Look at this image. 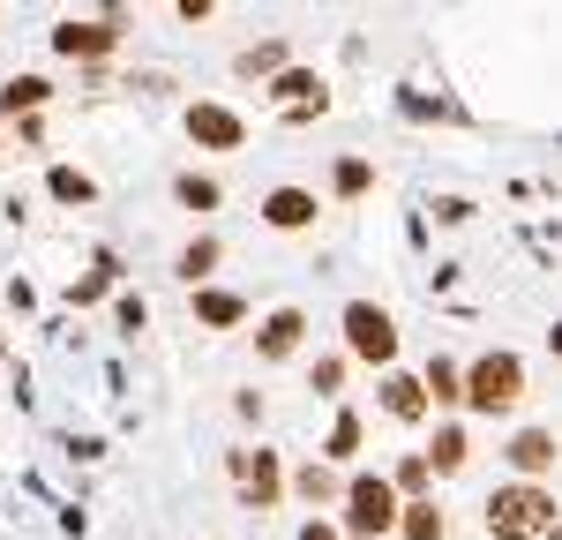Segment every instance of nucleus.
Instances as JSON below:
<instances>
[{"instance_id":"nucleus-17","label":"nucleus","mask_w":562,"mask_h":540,"mask_svg":"<svg viewBox=\"0 0 562 540\" xmlns=\"http://www.w3.org/2000/svg\"><path fill=\"white\" fill-rule=\"evenodd\" d=\"M285 60H293V45H285V38H262V45H248V53L233 60V76H248V83H256V76H278Z\"/></svg>"},{"instance_id":"nucleus-3","label":"nucleus","mask_w":562,"mask_h":540,"mask_svg":"<svg viewBox=\"0 0 562 540\" xmlns=\"http://www.w3.org/2000/svg\"><path fill=\"white\" fill-rule=\"evenodd\" d=\"M338 503H346L338 540H383V533H397V495H390L383 473H352L346 488H338Z\"/></svg>"},{"instance_id":"nucleus-21","label":"nucleus","mask_w":562,"mask_h":540,"mask_svg":"<svg viewBox=\"0 0 562 540\" xmlns=\"http://www.w3.org/2000/svg\"><path fill=\"white\" fill-rule=\"evenodd\" d=\"M293 495L323 510V503H338V473H330V465H301V473H293Z\"/></svg>"},{"instance_id":"nucleus-23","label":"nucleus","mask_w":562,"mask_h":540,"mask_svg":"<svg viewBox=\"0 0 562 540\" xmlns=\"http://www.w3.org/2000/svg\"><path fill=\"white\" fill-rule=\"evenodd\" d=\"M173 195L188 203V211H217V180H211V173H180Z\"/></svg>"},{"instance_id":"nucleus-27","label":"nucleus","mask_w":562,"mask_h":540,"mask_svg":"<svg viewBox=\"0 0 562 540\" xmlns=\"http://www.w3.org/2000/svg\"><path fill=\"white\" fill-rule=\"evenodd\" d=\"M143 323H150V308H143V293H121V330H128V338H135Z\"/></svg>"},{"instance_id":"nucleus-13","label":"nucleus","mask_w":562,"mask_h":540,"mask_svg":"<svg viewBox=\"0 0 562 540\" xmlns=\"http://www.w3.org/2000/svg\"><path fill=\"white\" fill-rule=\"evenodd\" d=\"M383 413L390 420H428V398H420V375H383Z\"/></svg>"},{"instance_id":"nucleus-22","label":"nucleus","mask_w":562,"mask_h":540,"mask_svg":"<svg viewBox=\"0 0 562 540\" xmlns=\"http://www.w3.org/2000/svg\"><path fill=\"white\" fill-rule=\"evenodd\" d=\"M323 458H330V465L360 458V413H338V420H330V443H323Z\"/></svg>"},{"instance_id":"nucleus-18","label":"nucleus","mask_w":562,"mask_h":540,"mask_svg":"<svg viewBox=\"0 0 562 540\" xmlns=\"http://www.w3.org/2000/svg\"><path fill=\"white\" fill-rule=\"evenodd\" d=\"M383 481H390L397 503H420V495L435 488V473H428V458H420V450H413V458H397V473H383Z\"/></svg>"},{"instance_id":"nucleus-29","label":"nucleus","mask_w":562,"mask_h":540,"mask_svg":"<svg viewBox=\"0 0 562 540\" xmlns=\"http://www.w3.org/2000/svg\"><path fill=\"white\" fill-rule=\"evenodd\" d=\"M301 540H338V526H330V518H307V526H301Z\"/></svg>"},{"instance_id":"nucleus-8","label":"nucleus","mask_w":562,"mask_h":540,"mask_svg":"<svg viewBox=\"0 0 562 540\" xmlns=\"http://www.w3.org/2000/svg\"><path fill=\"white\" fill-rule=\"evenodd\" d=\"M315 218H323V203L307 188H270L262 195V225H278V233H307Z\"/></svg>"},{"instance_id":"nucleus-4","label":"nucleus","mask_w":562,"mask_h":540,"mask_svg":"<svg viewBox=\"0 0 562 540\" xmlns=\"http://www.w3.org/2000/svg\"><path fill=\"white\" fill-rule=\"evenodd\" d=\"M346 353L352 360H368V368H390L397 360V315L375 308V301H346Z\"/></svg>"},{"instance_id":"nucleus-11","label":"nucleus","mask_w":562,"mask_h":540,"mask_svg":"<svg viewBox=\"0 0 562 540\" xmlns=\"http://www.w3.org/2000/svg\"><path fill=\"white\" fill-rule=\"evenodd\" d=\"M270 98H278L285 113H323V105H330V98H323V83H315L307 68H278V76H270Z\"/></svg>"},{"instance_id":"nucleus-15","label":"nucleus","mask_w":562,"mask_h":540,"mask_svg":"<svg viewBox=\"0 0 562 540\" xmlns=\"http://www.w3.org/2000/svg\"><path fill=\"white\" fill-rule=\"evenodd\" d=\"M45 98H53V83H45V76H15V83L0 90V113H8V121H31Z\"/></svg>"},{"instance_id":"nucleus-28","label":"nucleus","mask_w":562,"mask_h":540,"mask_svg":"<svg viewBox=\"0 0 562 540\" xmlns=\"http://www.w3.org/2000/svg\"><path fill=\"white\" fill-rule=\"evenodd\" d=\"M105 285H113V270H90L83 285H76V308H83V301H98V293H105Z\"/></svg>"},{"instance_id":"nucleus-20","label":"nucleus","mask_w":562,"mask_h":540,"mask_svg":"<svg viewBox=\"0 0 562 540\" xmlns=\"http://www.w3.org/2000/svg\"><path fill=\"white\" fill-rule=\"evenodd\" d=\"M217 256H225V248H217L211 233H195V240L180 248V278H188V285H203V278L217 270Z\"/></svg>"},{"instance_id":"nucleus-24","label":"nucleus","mask_w":562,"mask_h":540,"mask_svg":"<svg viewBox=\"0 0 562 540\" xmlns=\"http://www.w3.org/2000/svg\"><path fill=\"white\" fill-rule=\"evenodd\" d=\"M45 188H53L60 203H90V195H98V188H90V173H76V166H53V180H45Z\"/></svg>"},{"instance_id":"nucleus-14","label":"nucleus","mask_w":562,"mask_h":540,"mask_svg":"<svg viewBox=\"0 0 562 540\" xmlns=\"http://www.w3.org/2000/svg\"><path fill=\"white\" fill-rule=\"evenodd\" d=\"M420 458H428V473H458V465L473 458V443H465L458 420H442V428H435V450H420Z\"/></svg>"},{"instance_id":"nucleus-6","label":"nucleus","mask_w":562,"mask_h":540,"mask_svg":"<svg viewBox=\"0 0 562 540\" xmlns=\"http://www.w3.org/2000/svg\"><path fill=\"white\" fill-rule=\"evenodd\" d=\"M188 143H195V150H240V143H248V121H240L233 105H211V98H203V105H188Z\"/></svg>"},{"instance_id":"nucleus-7","label":"nucleus","mask_w":562,"mask_h":540,"mask_svg":"<svg viewBox=\"0 0 562 540\" xmlns=\"http://www.w3.org/2000/svg\"><path fill=\"white\" fill-rule=\"evenodd\" d=\"M233 481H240V503H248V510H270V503L285 495V473H278L270 450H233Z\"/></svg>"},{"instance_id":"nucleus-2","label":"nucleus","mask_w":562,"mask_h":540,"mask_svg":"<svg viewBox=\"0 0 562 540\" xmlns=\"http://www.w3.org/2000/svg\"><path fill=\"white\" fill-rule=\"evenodd\" d=\"M525 398V360L518 353H480L473 368H458V405L473 413H510Z\"/></svg>"},{"instance_id":"nucleus-26","label":"nucleus","mask_w":562,"mask_h":540,"mask_svg":"<svg viewBox=\"0 0 562 540\" xmlns=\"http://www.w3.org/2000/svg\"><path fill=\"white\" fill-rule=\"evenodd\" d=\"M338 383H346V360H338V353H330V360H315L307 391H315V398H338Z\"/></svg>"},{"instance_id":"nucleus-1","label":"nucleus","mask_w":562,"mask_h":540,"mask_svg":"<svg viewBox=\"0 0 562 540\" xmlns=\"http://www.w3.org/2000/svg\"><path fill=\"white\" fill-rule=\"evenodd\" d=\"M487 533L495 540H548L555 533V488H540V481H510V488L487 495Z\"/></svg>"},{"instance_id":"nucleus-19","label":"nucleus","mask_w":562,"mask_h":540,"mask_svg":"<svg viewBox=\"0 0 562 540\" xmlns=\"http://www.w3.org/2000/svg\"><path fill=\"white\" fill-rule=\"evenodd\" d=\"M420 398H428V413H435V405H458V360H442V353L428 360V375H420Z\"/></svg>"},{"instance_id":"nucleus-25","label":"nucleus","mask_w":562,"mask_h":540,"mask_svg":"<svg viewBox=\"0 0 562 540\" xmlns=\"http://www.w3.org/2000/svg\"><path fill=\"white\" fill-rule=\"evenodd\" d=\"M368 180H375V173H368V158H338V173H330V188H338V195L352 203V195H368Z\"/></svg>"},{"instance_id":"nucleus-10","label":"nucleus","mask_w":562,"mask_h":540,"mask_svg":"<svg viewBox=\"0 0 562 540\" xmlns=\"http://www.w3.org/2000/svg\"><path fill=\"white\" fill-rule=\"evenodd\" d=\"M301 338H307V315L301 308H278V315H262L256 353L262 360H293V353H301Z\"/></svg>"},{"instance_id":"nucleus-9","label":"nucleus","mask_w":562,"mask_h":540,"mask_svg":"<svg viewBox=\"0 0 562 540\" xmlns=\"http://www.w3.org/2000/svg\"><path fill=\"white\" fill-rule=\"evenodd\" d=\"M503 458L518 465V481H540V473H555V428H518Z\"/></svg>"},{"instance_id":"nucleus-12","label":"nucleus","mask_w":562,"mask_h":540,"mask_svg":"<svg viewBox=\"0 0 562 540\" xmlns=\"http://www.w3.org/2000/svg\"><path fill=\"white\" fill-rule=\"evenodd\" d=\"M397 533L405 540H450V518H442L435 495H420V503H397Z\"/></svg>"},{"instance_id":"nucleus-5","label":"nucleus","mask_w":562,"mask_h":540,"mask_svg":"<svg viewBox=\"0 0 562 540\" xmlns=\"http://www.w3.org/2000/svg\"><path fill=\"white\" fill-rule=\"evenodd\" d=\"M121 31H128V15H121V8H113V15H90V23L68 15V23L53 31V53H60V60H105V53L121 45Z\"/></svg>"},{"instance_id":"nucleus-16","label":"nucleus","mask_w":562,"mask_h":540,"mask_svg":"<svg viewBox=\"0 0 562 540\" xmlns=\"http://www.w3.org/2000/svg\"><path fill=\"white\" fill-rule=\"evenodd\" d=\"M195 315H203L211 330H233V323L248 315V301H240V293H217V285H195Z\"/></svg>"}]
</instances>
